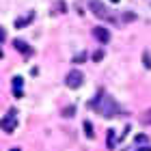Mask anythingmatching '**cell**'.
Masks as SVG:
<instances>
[{"mask_svg": "<svg viewBox=\"0 0 151 151\" xmlns=\"http://www.w3.org/2000/svg\"><path fill=\"white\" fill-rule=\"evenodd\" d=\"M138 151H151V147H140Z\"/></svg>", "mask_w": 151, "mask_h": 151, "instance_id": "cell-19", "label": "cell"}, {"mask_svg": "<svg viewBox=\"0 0 151 151\" xmlns=\"http://www.w3.org/2000/svg\"><path fill=\"white\" fill-rule=\"evenodd\" d=\"M145 121H147V123H151V108H149V110L145 112Z\"/></svg>", "mask_w": 151, "mask_h": 151, "instance_id": "cell-16", "label": "cell"}, {"mask_svg": "<svg viewBox=\"0 0 151 151\" xmlns=\"http://www.w3.org/2000/svg\"><path fill=\"white\" fill-rule=\"evenodd\" d=\"M82 82H84V76H82V71H78V69H71L67 73V78H65V84L69 88H78Z\"/></svg>", "mask_w": 151, "mask_h": 151, "instance_id": "cell-4", "label": "cell"}, {"mask_svg": "<svg viewBox=\"0 0 151 151\" xmlns=\"http://www.w3.org/2000/svg\"><path fill=\"white\" fill-rule=\"evenodd\" d=\"M84 132H86V138H95V132H93V125L88 121H84Z\"/></svg>", "mask_w": 151, "mask_h": 151, "instance_id": "cell-10", "label": "cell"}, {"mask_svg": "<svg viewBox=\"0 0 151 151\" xmlns=\"http://www.w3.org/2000/svg\"><path fill=\"white\" fill-rule=\"evenodd\" d=\"M93 35H95V39H97L99 43H108V41H110V30L104 28V26H97V28H93Z\"/></svg>", "mask_w": 151, "mask_h": 151, "instance_id": "cell-5", "label": "cell"}, {"mask_svg": "<svg viewBox=\"0 0 151 151\" xmlns=\"http://www.w3.org/2000/svg\"><path fill=\"white\" fill-rule=\"evenodd\" d=\"M88 6H91V11H93L99 19H104V22H112V24L116 22V15L108 9L104 2H99V0H88Z\"/></svg>", "mask_w": 151, "mask_h": 151, "instance_id": "cell-2", "label": "cell"}, {"mask_svg": "<svg viewBox=\"0 0 151 151\" xmlns=\"http://www.w3.org/2000/svg\"><path fill=\"white\" fill-rule=\"evenodd\" d=\"M142 60H145V67H147V69H151V58H149V54H142Z\"/></svg>", "mask_w": 151, "mask_h": 151, "instance_id": "cell-12", "label": "cell"}, {"mask_svg": "<svg viewBox=\"0 0 151 151\" xmlns=\"http://www.w3.org/2000/svg\"><path fill=\"white\" fill-rule=\"evenodd\" d=\"M136 140H138V142H145L147 136H145V134H138V136H136Z\"/></svg>", "mask_w": 151, "mask_h": 151, "instance_id": "cell-15", "label": "cell"}, {"mask_svg": "<svg viewBox=\"0 0 151 151\" xmlns=\"http://www.w3.org/2000/svg\"><path fill=\"white\" fill-rule=\"evenodd\" d=\"M22 84H24V80L19 78V76H15V78H13V95H15V97H22Z\"/></svg>", "mask_w": 151, "mask_h": 151, "instance_id": "cell-7", "label": "cell"}, {"mask_svg": "<svg viewBox=\"0 0 151 151\" xmlns=\"http://www.w3.org/2000/svg\"><path fill=\"white\" fill-rule=\"evenodd\" d=\"M106 136H108V140H106L108 149H114V145H116V140H114V129H108V132H106Z\"/></svg>", "mask_w": 151, "mask_h": 151, "instance_id": "cell-9", "label": "cell"}, {"mask_svg": "<svg viewBox=\"0 0 151 151\" xmlns=\"http://www.w3.org/2000/svg\"><path fill=\"white\" fill-rule=\"evenodd\" d=\"M6 39V32H4V28H0V41H4Z\"/></svg>", "mask_w": 151, "mask_h": 151, "instance_id": "cell-18", "label": "cell"}, {"mask_svg": "<svg viewBox=\"0 0 151 151\" xmlns=\"http://www.w3.org/2000/svg\"><path fill=\"white\" fill-rule=\"evenodd\" d=\"M17 127V119H15V110H11V112H6L2 119H0V129H4L6 134H11L13 129Z\"/></svg>", "mask_w": 151, "mask_h": 151, "instance_id": "cell-3", "label": "cell"}, {"mask_svg": "<svg viewBox=\"0 0 151 151\" xmlns=\"http://www.w3.org/2000/svg\"><path fill=\"white\" fill-rule=\"evenodd\" d=\"M84 58H86V56H84V54H80V56H76L73 60H76V63H82V60H84Z\"/></svg>", "mask_w": 151, "mask_h": 151, "instance_id": "cell-17", "label": "cell"}, {"mask_svg": "<svg viewBox=\"0 0 151 151\" xmlns=\"http://www.w3.org/2000/svg\"><path fill=\"white\" fill-rule=\"evenodd\" d=\"M110 2H114V4H116V2H119V0H110Z\"/></svg>", "mask_w": 151, "mask_h": 151, "instance_id": "cell-20", "label": "cell"}, {"mask_svg": "<svg viewBox=\"0 0 151 151\" xmlns=\"http://www.w3.org/2000/svg\"><path fill=\"white\" fill-rule=\"evenodd\" d=\"M32 17H35V13H28L26 17H19V19H15V28H24V26H28V24L32 22Z\"/></svg>", "mask_w": 151, "mask_h": 151, "instance_id": "cell-8", "label": "cell"}, {"mask_svg": "<svg viewBox=\"0 0 151 151\" xmlns=\"http://www.w3.org/2000/svg\"><path fill=\"white\" fill-rule=\"evenodd\" d=\"M11 151H19V149H11Z\"/></svg>", "mask_w": 151, "mask_h": 151, "instance_id": "cell-21", "label": "cell"}, {"mask_svg": "<svg viewBox=\"0 0 151 151\" xmlns=\"http://www.w3.org/2000/svg\"><path fill=\"white\" fill-rule=\"evenodd\" d=\"M123 15H125V17H123L125 22H134V19H136V15H134V13H123Z\"/></svg>", "mask_w": 151, "mask_h": 151, "instance_id": "cell-14", "label": "cell"}, {"mask_svg": "<svg viewBox=\"0 0 151 151\" xmlns=\"http://www.w3.org/2000/svg\"><path fill=\"white\" fill-rule=\"evenodd\" d=\"M73 112H76V108H73V106H69V108H65V110H63V114H65V116H71Z\"/></svg>", "mask_w": 151, "mask_h": 151, "instance_id": "cell-13", "label": "cell"}, {"mask_svg": "<svg viewBox=\"0 0 151 151\" xmlns=\"http://www.w3.org/2000/svg\"><path fill=\"white\" fill-rule=\"evenodd\" d=\"M101 58H104V52H101V50H97V52L93 54V60H95V63H97V60H101Z\"/></svg>", "mask_w": 151, "mask_h": 151, "instance_id": "cell-11", "label": "cell"}, {"mask_svg": "<svg viewBox=\"0 0 151 151\" xmlns=\"http://www.w3.org/2000/svg\"><path fill=\"white\" fill-rule=\"evenodd\" d=\"M13 45H15V50H19L22 54H26V56H30V54H32L30 45L26 43V41H22V39H15V41H13Z\"/></svg>", "mask_w": 151, "mask_h": 151, "instance_id": "cell-6", "label": "cell"}, {"mask_svg": "<svg viewBox=\"0 0 151 151\" xmlns=\"http://www.w3.org/2000/svg\"><path fill=\"white\" fill-rule=\"evenodd\" d=\"M88 108L97 110L101 116H106V119H110V116H114L116 112H119V104L114 101V97L106 95L104 91H99V93H97V97H95L91 104H88Z\"/></svg>", "mask_w": 151, "mask_h": 151, "instance_id": "cell-1", "label": "cell"}]
</instances>
